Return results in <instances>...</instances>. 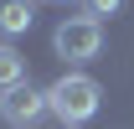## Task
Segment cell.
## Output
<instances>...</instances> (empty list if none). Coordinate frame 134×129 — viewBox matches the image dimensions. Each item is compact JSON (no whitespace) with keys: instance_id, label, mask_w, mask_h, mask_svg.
Returning <instances> with one entry per match:
<instances>
[{"instance_id":"1","label":"cell","mask_w":134,"mask_h":129,"mask_svg":"<svg viewBox=\"0 0 134 129\" xmlns=\"http://www.w3.org/2000/svg\"><path fill=\"white\" fill-rule=\"evenodd\" d=\"M47 103H52V114H57L62 124H88V119L98 114V103H103V88L93 78H83V72H62V78L47 88Z\"/></svg>"},{"instance_id":"2","label":"cell","mask_w":134,"mask_h":129,"mask_svg":"<svg viewBox=\"0 0 134 129\" xmlns=\"http://www.w3.org/2000/svg\"><path fill=\"white\" fill-rule=\"evenodd\" d=\"M52 47H57V57H67V62H93L103 52V21L93 16H67L57 31H52Z\"/></svg>"},{"instance_id":"3","label":"cell","mask_w":134,"mask_h":129,"mask_svg":"<svg viewBox=\"0 0 134 129\" xmlns=\"http://www.w3.org/2000/svg\"><path fill=\"white\" fill-rule=\"evenodd\" d=\"M47 109H52V103H47V93H41V88H31V83H21V88H10V93H0V114H5L16 129L36 124Z\"/></svg>"},{"instance_id":"4","label":"cell","mask_w":134,"mask_h":129,"mask_svg":"<svg viewBox=\"0 0 134 129\" xmlns=\"http://www.w3.org/2000/svg\"><path fill=\"white\" fill-rule=\"evenodd\" d=\"M31 21H36V5H31V0H0V36L31 31Z\"/></svg>"},{"instance_id":"5","label":"cell","mask_w":134,"mask_h":129,"mask_svg":"<svg viewBox=\"0 0 134 129\" xmlns=\"http://www.w3.org/2000/svg\"><path fill=\"white\" fill-rule=\"evenodd\" d=\"M21 83H26V57L0 41V93H10V88H21Z\"/></svg>"},{"instance_id":"6","label":"cell","mask_w":134,"mask_h":129,"mask_svg":"<svg viewBox=\"0 0 134 129\" xmlns=\"http://www.w3.org/2000/svg\"><path fill=\"white\" fill-rule=\"evenodd\" d=\"M119 5H124V0H83V16L103 21V16H119Z\"/></svg>"},{"instance_id":"7","label":"cell","mask_w":134,"mask_h":129,"mask_svg":"<svg viewBox=\"0 0 134 129\" xmlns=\"http://www.w3.org/2000/svg\"><path fill=\"white\" fill-rule=\"evenodd\" d=\"M52 5H67V0H52Z\"/></svg>"}]
</instances>
